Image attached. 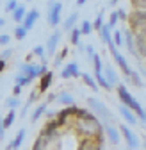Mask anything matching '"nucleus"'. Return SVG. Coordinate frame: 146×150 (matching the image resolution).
<instances>
[{"label":"nucleus","mask_w":146,"mask_h":150,"mask_svg":"<svg viewBox=\"0 0 146 150\" xmlns=\"http://www.w3.org/2000/svg\"><path fill=\"white\" fill-rule=\"evenodd\" d=\"M116 93H118L119 102H121L123 105H126L130 111H134V112H135V116L139 118V123H142V125L146 127V109L141 105V102H139V100L132 95V93L128 91V88H126L125 84H118Z\"/></svg>","instance_id":"1"},{"label":"nucleus","mask_w":146,"mask_h":150,"mask_svg":"<svg viewBox=\"0 0 146 150\" xmlns=\"http://www.w3.org/2000/svg\"><path fill=\"white\" fill-rule=\"evenodd\" d=\"M75 132L80 139L84 138H96L100 134H103V125L98 122V118L95 120H75Z\"/></svg>","instance_id":"2"},{"label":"nucleus","mask_w":146,"mask_h":150,"mask_svg":"<svg viewBox=\"0 0 146 150\" xmlns=\"http://www.w3.org/2000/svg\"><path fill=\"white\" fill-rule=\"evenodd\" d=\"M87 107L93 111V115L96 118L102 120V123H112L114 122V115L111 111H109V107L96 97H87Z\"/></svg>","instance_id":"3"},{"label":"nucleus","mask_w":146,"mask_h":150,"mask_svg":"<svg viewBox=\"0 0 146 150\" xmlns=\"http://www.w3.org/2000/svg\"><path fill=\"white\" fill-rule=\"evenodd\" d=\"M118 129H119V132H121V138L125 139L126 143V148L128 150H137L141 146V141L137 138V134L134 132V130L126 125V123H118Z\"/></svg>","instance_id":"4"},{"label":"nucleus","mask_w":146,"mask_h":150,"mask_svg":"<svg viewBox=\"0 0 146 150\" xmlns=\"http://www.w3.org/2000/svg\"><path fill=\"white\" fill-rule=\"evenodd\" d=\"M109 52H111V55H112V59L116 61V64H118V68L125 73V77H128L130 75V71H132V68H130V64H128V61H126V57L118 50V47L114 45V41L109 45Z\"/></svg>","instance_id":"5"},{"label":"nucleus","mask_w":146,"mask_h":150,"mask_svg":"<svg viewBox=\"0 0 146 150\" xmlns=\"http://www.w3.org/2000/svg\"><path fill=\"white\" fill-rule=\"evenodd\" d=\"M61 20H62V2H59L48 6V11H46V22L50 27H57L61 25Z\"/></svg>","instance_id":"6"},{"label":"nucleus","mask_w":146,"mask_h":150,"mask_svg":"<svg viewBox=\"0 0 146 150\" xmlns=\"http://www.w3.org/2000/svg\"><path fill=\"white\" fill-rule=\"evenodd\" d=\"M77 104L75 105H69V107H64V109H61V111H57V115H55V122H57V125H59V129H64V127H68V122H69V118H75V112H77Z\"/></svg>","instance_id":"7"},{"label":"nucleus","mask_w":146,"mask_h":150,"mask_svg":"<svg viewBox=\"0 0 146 150\" xmlns=\"http://www.w3.org/2000/svg\"><path fill=\"white\" fill-rule=\"evenodd\" d=\"M61 38H62V30H59V29H55L50 34V38L46 40V45H45V50H46L48 57H53V55L57 54V45L61 41Z\"/></svg>","instance_id":"8"},{"label":"nucleus","mask_w":146,"mask_h":150,"mask_svg":"<svg viewBox=\"0 0 146 150\" xmlns=\"http://www.w3.org/2000/svg\"><path fill=\"white\" fill-rule=\"evenodd\" d=\"M103 125V134L105 138L111 141L112 145H119L121 141V132H119V129H118V123H102Z\"/></svg>","instance_id":"9"},{"label":"nucleus","mask_w":146,"mask_h":150,"mask_svg":"<svg viewBox=\"0 0 146 150\" xmlns=\"http://www.w3.org/2000/svg\"><path fill=\"white\" fill-rule=\"evenodd\" d=\"M82 75L80 68H79V63L77 61H71V63H66L61 70V77L62 79H79Z\"/></svg>","instance_id":"10"},{"label":"nucleus","mask_w":146,"mask_h":150,"mask_svg":"<svg viewBox=\"0 0 146 150\" xmlns=\"http://www.w3.org/2000/svg\"><path fill=\"white\" fill-rule=\"evenodd\" d=\"M123 45L126 47V50H128L130 55H134V57H137V48H135V40H134V34L130 29H125L123 30Z\"/></svg>","instance_id":"11"},{"label":"nucleus","mask_w":146,"mask_h":150,"mask_svg":"<svg viewBox=\"0 0 146 150\" xmlns=\"http://www.w3.org/2000/svg\"><path fill=\"white\" fill-rule=\"evenodd\" d=\"M119 115H121V118L126 122V125H139V118L135 116V112L134 111H130L128 107H126V105H123V104H119Z\"/></svg>","instance_id":"12"},{"label":"nucleus","mask_w":146,"mask_h":150,"mask_svg":"<svg viewBox=\"0 0 146 150\" xmlns=\"http://www.w3.org/2000/svg\"><path fill=\"white\" fill-rule=\"evenodd\" d=\"M39 64H34V63H22L20 64V71L18 73H22V75H27V77H30L32 81L34 79H39Z\"/></svg>","instance_id":"13"},{"label":"nucleus","mask_w":146,"mask_h":150,"mask_svg":"<svg viewBox=\"0 0 146 150\" xmlns=\"http://www.w3.org/2000/svg\"><path fill=\"white\" fill-rule=\"evenodd\" d=\"M103 75H105L107 82L111 84L112 88H118V84H121V82H119V77H118V73H116V70L112 68V64H109V63L103 64Z\"/></svg>","instance_id":"14"},{"label":"nucleus","mask_w":146,"mask_h":150,"mask_svg":"<svg viewBox=\"0 0 146 150\" xmlns=\"http://www.w3.org/2000/svg\"><path fill=\"white\" fill-rule=\"evenodd\" d=\"M79 18H80V14H79V11H73L71 14H68V18L61 23V30H64V32H71L73 29L77 27V23H79Z\"/></svg>","instance_id":"15"},{"label":"nucleus","mask_w":146,"mask_h":150,"mask_svg":"<svg viewBox=\"0 0 146 150\" xmlns=\"http://www.w3.org/2000/svg\"><path fill=\"white\" fill-rule=\"evenodd\" d=\"M52 82H53V73L48 70L43 77H39V82H38V91H39V95H45V93L50 89Z\"/></svg>","instance_id":"16"},{"label":"nucleus","mask_w":146,"mask_h":150,"mask_svg":"<svg viewBox=\"0 0 146 150\" xmlns=\"http://www.w3.org/2000/svg\"><path fill=\"white\" fill-rule=\"evenodd\" d=\"M77 150H103V145L98 143L95 138H84V139H80Z\"/></svg>","instance_id":"17"},{"label":"nucleus","mask_w":146,"mask_h":150,"mask_svg":"<svg viewBox=\"0 0 146 150\" xmlns=\"http://www.w3.org/2000/svg\"><path fill=\"white\" fill-rule=\"evenodd\" d=\"M25 136H27V130H25V129H20V130L16 132V136L11 139V143L6 146V150H18V148L22 146V143H23Z\"/></svg>","instance_id":"18"},{"label":"nucleus","mask_w":146,"mask_h":150,"mask_svg":"<svg viewBox=\"0 0 146 150\" xmlns=\"http://www.w3.org/2000/svg\"><path fill=\"white\" fill-rule=\"evenodd\" d=\"M38 97H39V91H38V88H36V89H32L30 91V95L27 97V100H25V104L22 105V111H20V116L22 118H25L27 116V112H29V107L36 102V100H38Z\"/></svg>","instance_id":"19"},{"label":"nucleus","mask_w":146,"mask_h":150,"mask_svg":"<svg viewBox=\"0 0 146 150\" xmlns=\"http://www.w3.org/2000/svg\"><path fill=\"white\" fill-rule=\"evenodd\" d=\"M38 20H39V9H30V11H27V16H25V20H23L22 25H23L27 30H30Z\"/></svg>","instance_id":"20"},{"label":"nucleus","mask_w":146,"mask_h":150,"mask_svg":"<svg viewBox=\"0 0 146 150\" xmlns=\"http://www.w3.org/2000/svg\"><path fill=\"white\" fill-rule=\"evenodd\" d=\"M55 102H59L61 105H64V107H69V105H75V98H73V95L69 91H59L57 93V100Z\"/></svg>","instance_id":"21"},{"label":"nucleus","mask_w":146,"mask_h":150,"mask_svg":"<svg viewBox=\"0 0 146 150\" xmlns=\"http://www.w3.org/2000/svg\"><path fill=\"white\" fill-rule=\"evenodd\" d=\"M11 16H13V20H14V23H16V25L23 23L25 16H27V7H25L23 4H20V6H18V7L11 13Z\"/></svg>","instance_id":"22"},{"label":"nucleus","mask_w":146,"mask_h":150,"mask_svg":"<svg viewBox=\"0 0 146 150\" xmlns=\"http://www.w3.org/2000/svg\"><path fill=\"white\" fill-rule=\"evenodd\" d=\"M46 109H48V104H46V102L38 104V105H36V109L32 111V115H30V122H32V123H38V122H39V118L46 112Z\"/></svg>","instance_id":"23"},{"label":"nucleus","mask_w":146,"mask_h":150,"mask_svg":"<svg viewBox=\"0 0 146 150\" xmlns=\"http://www.w3.org/2000/svg\"><path fill=\"white\" fill-rule=\"evenodd\" d=\"M98 34H100V40H102V43H105L107 47L112 43V29L109 27L107 23H105V25L100 29V32H98Z\"/></svg>","instance_id":"24"},{"label":"nucleus","mask_w":146,"mask_h":150,"mask_svg":"<svg viewBox=\"0 0 146 150\" xmlns=\"http://www.w3.org/2000/svg\"><path fill=\"white\" fill-rule=\"evenodd\" d=\"M96 116L93 115V111L87 107H79L75 112V120H95Z\"/></svg>","instance_id":"25"},{"label":"nucleus","mask_w":146,"mask_h":150,"mask_svg":"<svg viewBox=\"0 0 146 150\" xmlns=\"http://www.w3.org/2000/svg\"><path fill=\"white\" fill-rule=\"evenodd\" d=\"M80 79H82V82H84V86H87V88H89L91 91H95V93H96V91L100 89V86L96 84V81H95V77H91V75H89V73H82V75H80Z\"/></svg>","instance_id":"26"},{"label":"nucleus","mask_w":146,"mask_h":150,"mask_svg":"<svg viewBox=\"0 0 146 150\" xmlns=\"http://www.w3.org/2000/svg\"><path fill=\"white\" fill-rule=\"evenodd\" d=\"M4 107H6L7 111H9V109H14V111H16V109H20V107H22V100H20V97H13V95L7 97V98L4 100Z\"/></svg>","instance_id":"27"},{"label":"nucleus","mask_w":146,"mask_h":150,"mask_svg":"<svg viewBox=\"0 0 146 150\" xmlns=\"http://www.w3.org/2000/svg\"><path fill=\"white\" fill-rule=\"evenodd\" d=\"M68 54H69V48H68V47H62L59 54H55V55H53V66H55V68H59V66L64 63V59L68 57Z\"/></svg>","instance_id":"28"},{"label":"nucleus","mask_w":146,"mask_h":150,"mask_svg":"<svg viewBox=\"0 0 146 150\" xmlns=\"http://www.w3.org/2000/svg\"><path fill=\"white\" fill-rule=\"evenodd\" d=\"M14 120H16V111H14V109H9V111H7V115L2 118L4 129H6V130H7V129H11V127L14 125Z\"/></svg>","instance_id":"29"},{"label":"nucleus","mask_w":146,"mask_h":150,"mask_svg":"<svg viewBox=\"0 0 146 150\" xmlns=\"http://www.w3.org/2000/svg\"><path fill=\"white\" fill-rule=\"evenodd\" d=\"M80 38H82V32H80L79 27H75V29L69 32V43L73 47H80Z\"/></svg>","instance_id":"30"},{"label":"nucleus","mask_w":146,"mask_h":150,"mask_svg":"<svg viewBox=\"0 0 146 150\" xmlns=\"http://www.w3.org/2000/svg\"><path fill=\"white\" fill-rule=\"evenodd\" d=\"M126 81H128L132 86H135V88H142V79H141V75H139L135 70L130 71V75L126 77Z\"/></svg>","instance_id":"31"},{"label":"nucleus","mask_w":146,"mask_h":150,"mask_svg":"<svg viewBox=\"0 0 146 150\" xmlns=\"http://www.w3.org/2000/svg\"><path fill=\"white\" fill-rule=\"evenodd\" d=\"M27 32H29V30L20 23V25H14V32H13V34H14V38H16V41H22V40H25V38H27Z\"/></svg>","instance_id":"32"},{"label":"nucleus","mask_w":146,"mask_h":150,"mask_svg":"<svg viewBox=\"0 0 146 150\" xmlns=\"http://www.w3.org/2000/svg\"><path fill=\"white\" fill-rule=\"evenodd\" d=\"M14 84H18V86L25 88V86H30V84H32V79H30V77H27V75L16 73V77H14Z\"/></svg>","instance_id":"33"},{"label":"nucleus","mask_w":146,"mask_h":150,"mask_svg":"<svg viewBox=\"0 0 146 150\" xmlns=\"http://www.w3.org/2000/svg\"><path fill=\"white\" fill-rule=\"evenodd\" d=\"M134 40H135L137 54L142 55V57H146V40H142V38H137V36H134Z\"/></svg>","instance_id":"34"},{"label":"nucleus","mask_w":146,"mask_h":150,"mask_svg":"<svg viewBox=\"0 0 146 150\" xmlns=\"http://www.w3.org/2000/svg\"><path fill=\"white\" fill-rule=\"evenodd\" d=\"M79 29H80L82 36H89L91 32H93V22H89V20H82Z\"/></svg>","instance_id":"35"},{"label":"nucleus","mask_w":146,"mask_h":150,"mask_svg":"<svg viewBox=\"0 0 146 150\" xmlns=\"http://www.w3.org/2000/svg\"><path fill=\"white\" fill-rule=\"evenodd\" d=\"M32 54L36 55V57H39L43 63H46V59H45V57H46V50H45V47H43V45H36V47H34V50H32Z\"/></svg>","instance_id":"36"},{"label":"nucleus","mask_w":146,"mask_h":150,"mask_svg":"<svg viewBox=\"0 0 146 150\" xmlns=\"http://www.w3.org/2000/svg\"><path fill=\"white\" fill-rule=\"evenodd\" d=\"M105 23H103V11H100L98 14H96V18H95V22H93V30H98L100 32V29L103 27Z\"/></svg>","instance_id":"37"},{"label":"nucleus","mask_w":146,"mask_h":150,"mask_svg":"<svg viewBox=\"0 0 146 150\" xmlns=\"http://www.w3.org/2000/svg\"><path fill=\"white\" fill-rule=\"evenodd\" d=\"M118 22H119V18H118V11H112L111 14H109V22H107V25L114 30V29H116V25H118Z\"/></svg>","instance_id":"38"},{"label":"nucleus","mask_w":146,"mask_h":150,"mask_svg":"<svg viewBox=\"0 0 146 150\" xmlns=\"http://www.w3.org/2000/svg\"><path fill=\"white\" fill-rule=\"evenodd\" d=\"M112 41H114L116 47H121L123 45V32L121 30H118V29L112 30Z\"/></svg>","instance_id":"39"},{"label":"nucleus","mask_w":146,"mask_h":150,"mask_svg":"<svg viewBox=\"0 0 146 150\" xmlns=\"http://www.w3.org/2000/svg\"><path fill=\"white\" fill-rule=\"evenodd\" d=\"M18 6H20V2H18V0H7V2H6V6H4V11L11 14V13H13V11L18 7Z\"/></svg>","instance_id":"40"},{"label":"nucleus","mask_w":146,"mask_h":150,"mask_svg":"<svg viewBox=\"0 0 146 150\" xmlns=\"http://www.w3.org/2000/svg\"><path fill=\"white\" fill-rule=\"evenodd\" d=\"M84 52H86V57H87V61L91 63V61H93V57H95V54H96V52H95V47L87 43V45L84 47Z\"/></svg>","instance_id":"41"},{"label":"nucleus","mask_w":146,"mask_h":150,"mask_svg":"<svg viewBox=\"0 0 146 150\" xmlns=\"http://www.w3.org/2000/svg\"><path fill=\"white\" fill-rule=\"evenodd\" d=\"M132 2V7L137 11V9H146V0H130Z\"/></svg>","instance_id":"42"},{"label":"nucleus","mask_w":146,"mask_h":150,"mask_svg":"<svg viewBox=\"0 0 146 150\" xmlns=\"http://www.w3.org/2000/svg\"><path fill=\"white\" fill-rule=\"evenodd\" d=\"M46 148H48V146H46V145L38 138V139L34 141V145H32V148H30V150H46Z\"/></svg>","instance_id":"43"},{"label":"nucleus","mask_w":146,"mask_h":150,"mask_svg":"<svg viewBox=\"0 0 146 150\" xmlns=\"http://www.w3.org/2000/svg\"><path fill=\"white\" fill-rule=\"evenodd\" d=\"M11 43V36L9 34H0V47H7Z\"/></svg>","instance_id":"44"},{"label":"nucleus","mask_w":146,"mask_h":150,"mask_svg":"<svg viewBox=\"0 0 146 150\" xmlns=\"http://www.w3.org/2000/svg\"><path fill=\"white\" fill-rule=\"evenodd\" d=\"M11 55H13V50H11V48H4L2 52H0V59H2V61H7Z\"/></svg>","instance_id":"45"},{"label":"nucleus","mask_w":146,"mask_h":150,"mask_svg":"<svg viewBox=\"0 0 146 150\" xmlns=\"http://www.w3.org/2000/svg\"><path fill=\"white\" fill-rule=\"evenodd\" d=\"M118 18L121 22H128V14H126L125 9H118Z\"/></svg>","instance_id":"46"},{"label":"nucleus","mask_w":146,"mask_h":150,"mask_svg":"<svg viewBox=\"0 0 146 150\" xmlns=\"http://www.w3.org/2000/svg\"><path fill=\"white\" fill-rule=\"evenodd\" d=\"M57 100V93H48V95H46V104H52V102H55Z\"/></svg>","instance_id":"47"},{"label":"nucleus","mask_w":146,"mask_h":150,"mask_svg":"<svg viewBox=\"0 0 146 150\" xmlns=\"http://www.w3.org/2000/svg\"><path fill=\"white\" fill-rule=\"evenodd\" d=\"M20 95H22V86L14 84L13 86V97H20Z\"/></svg>","instance_id":"48"},{"label":"nucleus","mask_w":146,"mask_h":150,"mask_svg":"<svg viewBox=\"0 0 146 150\" xmlns=\"http://www.w3.org/2000/svg\"><path fill=\"white\" fill-rule=\"evenodd\" d=\"M2 118H4V116H0V139H4V136H6V129H4Z\"/></svg>","instance_id":"49"},{"label":"nucleus","mask_w":146,"mask_h":150,"mask_svg":"<svg viewBox=\"0 0 146 150\" xmlns=\"http://www.w3.org/2000/svg\"><path fill=\"white\" fill-rule=\"evenodd\" d=\"M6 66H7V61H2V59H0V73L6 71Z\"/></svg>","instance_id":"50"},{"label":"nucleus","mask_w":146,"mask_h":150,"mask_svg":"<svg viewBox=\"0 0 146 150\" xmlns=\"http://www.w3.org/2000/svg\"><path fill=\"white\" fill-rule=\"evenodd\" d=\"M6 23H7V22H6V18H2V16H0V29H2V27H6Z\"/></svg>","instance_id":"51"},{"label":"nucleus","mask_w":146,"mask_h":150,"mask_svg":"<svg viewBox=\"0 0 146 150\" xmlns=\"http://www.w3.org/2000/svg\"><path fill=\"white\" fill-rule=\"evenodd\" d=\"M87 2V0H77V6H84Z\"/></svg>","instance_id":"52"},{"label":"nucleus","mask_w":146,"mask_h":150,"mask_svg":"<svg viewBox=\"0 0 146 150\" xmlns=\"http://www.w3.org/2000/svg\"><path fill=\"white\" fill-rule=\"evenodd\" d=\"M118 2H119V0H111V2H109V4H111V6H116Z\"/></svg>","instance_id":"53"},{"label":"nucleus","mask_w":146,"mask_h":150,"mask_svg":"<svg viewBox=\"0 0 146 150\" xmlns=\"http://www.w3.org/2000/svg\"><path fill=\"white\" fill-rule=\"evenodd\" d=\"M144 148H146V138H144Z\"/></svg>","instance_id":"54"},{"label":"nucleus","mask_w":146,"mask_h":150,"mask_svg":"<svg viewBox=\"0 0 146 150\" xmlns=\"http://www.w3.org/2000/svg\"><path fill=\"white\" fill-rule=\"evenodd\" d=\"M142 73H144V77H146V70H144V71H142Z\"/></svg>","instance_id":"55"}]
</instances>
